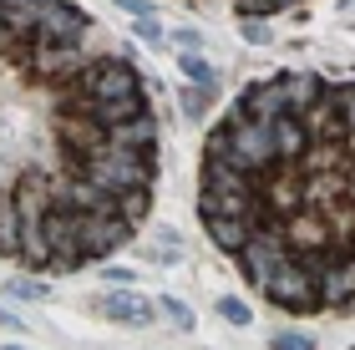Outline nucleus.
I'll list each match as a JSON object with an SVG mask.
<instances>
[{
    "label": "nucleus",
    "instance_id": "nucleus-22",
    "mask_svg": "<svg viewBox=\"0 0 355 350\" xmlns=\"http://www.w3.org/2000/svg\"><path fill=\"white\" fill-rule=\"evenodd\" d=\"M274 345H279V350H289V345H295V350H304V345H310V340H304V335H279V340H274Z\"/></svg>",
    "mask_w": 355,
    "mask_h": 350
},
{
    "label": "nucleus",
    "instance_id": "nucleus-18",
    "mask_svg": "<svg viewBox=\"0 0 355 350\" xmlns=\"http://www.w3.org/2000/svg\"><path fill=\"white\" fill-rule=\"evenodd\" d=\"M218 315H223V320H234V325H249V310L239 305V299H218Z\"/></svg>",
    "mask_w": 355,
    "mask_h": 350
},
{
    "label": "nucleus",
    "instance_id": "nucleus-5",
    "mask_svg": "<svg viewBox=\"0 0 355 350\" xmlns=\"http://www.w3.org/2000/svg\"><path fill=\"white\" fill-rule=\"evenodd\" d=\"M87 36V15L67 6V0H41V26L36 41H82Z\"/></svg>",
    "mask_w": 355,
    "mask_h": 350
},
{
    "label": "nucleus",
    "instance_id": "nucleus-19",
    "mask_svg": "<svg viewBox=\"0 0 355 350\" xmlns=\"http://www.w3.org/2000/svg\"><path fill=\"white\" fill-rule=\"evenodd\" d=\"M173 41L183 46V51H198V46H203V36H198V30H173Z\"/></svg>",
    "mask_w": 355,
    "mask_h": 350
},
{
    "label": "nucleus",
    "instance_id": "nucleus-14",
    "mask_svg": "<svg viewBox=\"0 0 355 350\" xmlns=\"http://www.w3.org/2000/svg\"><path fill=\"white\" fill-rule=\"evenodd\" d=\"M208 102H214V82H198L193 91H183V107H188L193 117H203V107H208Z\"/></svg>",
    "mask_w": 355,
    "mask_h": 350
},
{
    "label": "nucleus",
    "instance_id": "nucleus-3",
    "mask_svg": "<svg viewBox=\"0 0 355 350\" xmlns=\"http://www.w3.org/2000/svg\"><path fill=\"white\" fill-rule=\"evenodd\" d=\"M127 234H132V218H127L122 209H96V213L76 209V238H82L87 259H107Z\"/></svg>",
    "mask_w": 355,
    "mask_h": 350
},
{
    "label": "nucleus",
    "instance_id": "nucleus-1",
    "mask_svg": "<svg viewBox=\"0 0 355 350\" xmlns=\"http://www.w3.org/2000/svg\"><path fill=\"white\" fill-rule=\"evenodd\" d=\"M264 295H269L279 310H295V315H315V310H325V295H320V274L300 259V254L269 274Z\"/></svg>",
    "mask_w": 355,
    "mask_h": 350
},
{
    "label": "nucleus",
    "instance_id": "nucleus-15",
    "mask_svg": "<svg viewBox=\"0 0 355 350\" xmlns=\"http://www.w3.org/2000/svg\"><path fill=\"white\" fill-rule=\"evenodd\" d=\"M157 310H163L168 320H173V330H193V310H188V305H178V299H163Z\"/></svg>",
    "mask_w": 355,
    "mask_h": 350
},
{
    "label": "nucleus",
    "instance_id": "nucleus-10",
    "mask_svg": "<svg viewBox=\"0 0 355 350\" xmlns=\"http://www.w3.org/2000/svg\"><path fill=\"white\" fill-rule=\"evenodd\" d=\"M102 310L112 315V320H127V325H137V330L157 320V310L148 305V299H142V295H127V290H122V295H107Z\"/></svg>",
    "mask_w": 355,
    "mask_h": 350
},
{
    "label": "nucleus",
    "instance_id": "nucleus-9",
    "mask_svg": "<svg viewBox=\"0 0 355 350\" xmlns=\"http://www.w3.org/2000/svg\"><path fill=\"white\" fill-rule=\"evenodd\" d=\"M41 0H6V41H36Z\"/></svg>",
    "mask_w": 355,
    "mask_h": 350
},
{
    "label": "nucleus",
    "instance_id": "nucleus-4",
    "mask_svg": "<svg viewBox=\"0 0 355 350\" xmlns=\"http://www.w3.org/2000/svg\"><path fill=\"white\" fill-rule=\"evenodd\" d=\"M239 112H244V117H259V122H279L284 112H295V97H289V82H284V76H274V82H259L254 91H244Z\"/></svg>",
    "mask_w": 355,
    "mask_h": 350
},
{
    "label": "nucleus",
    "instance_id": "nucleus-6",
    "mask_svg": "<svg viewBox=\"0 0 355 350\" xmlns=\"http://www.w3.org/2000/svg\"><path fill=\"white\" fill-rule=\"evenodd\" d=\"M203 229L223 254H244L249 234H254V218H244V213H203Z\"/></svg>",
    "mask_w": 355,
    "mask_h": 350
},
{
    "label": "nucleus",
    "instance_id": "nucleus-17",
    "mask_svg": "<svg viewBox=\"0 0 355 350\" xmlns=\"http://www.w3.org/2000/svg\"><path fill=\"white\" fill-rule=\"evenodd\" d=\"M183 71L193 76V82H214V67H208V61H203V56H193V51L183 56Z\"/></svg>",
    "mask_w": 355,
    "mask_h": 350
},
{
    "label": "nucleus",
    "instance_id": "nucleus-2",
    "mask_svg": "<svg viewBox=\"0 0 355 350\" xmlns=\"http://www.w3.org/2000/svg\"><path fill=\"white\" fill-rule=\"evenodd\" d=\"M223 127H229V137H234L239 157H244V168H259V173H269V168H279V163H284V157H279V142H274V122L244 117V112L234 107Z\"/></svg>",
    "mask_w": 355,
    "mask_h": 350
},
{
    "label": "nucleus",
    "instance_id": "nucleus-16",
    "mask_svg": "<svg viewBox=\"0 0 355 350\" xmlns=\"http://www.w3.org/2000/svg\"><path fill=\"white\" fill-rule=\"evenodd\" d=\"M239 30H244V41H249V46H264V41H269V30H264L259 15H244V21H239Z\"/></svg>",
    "mask_w": 355,
    "mask_h": 350
},
{
    "label": "nucleus",
    "instance_id": "nucleus-13",
    "mask_svg": "<svg viewBox=\"0 0 355 350\" xmlns=\"http://www.w3.org/2000/svg\"><path fill=\"white\" fill-rule=\"evenodd\" d=\"M117 209H122V213L137 224V218L148 213V188H132V193H122V198H117Z\"/></svg>",
    "mask_w": 355,
    "mask_h": 350
},
{
    "label": "nucleus",
    "instance_id": "nucleus-20",
    "mask_svg": "<svg viewBox=\"0 0 355 350\" xmlns=\"http://www.w3.org/2000/svg\"><path fill=\"white\" fill-rule=\"evenodd\" d=\"M15 295H26V299H36V295H46L36 279H15Z\"/></svg>",
    "mask_w": 355,
    "mask_h": 350
},
{
    "label": "nucleus",
    "instance_id": "nucleus-12",
    "mask_svg": "<svg viewBox=\"0 0 355 350\" xmlns=\"http://www.w3.org/2000/svg\"><path fill=\"white\" fill-rule=\"evenodd\" d=\"M284 82H289V97H295V112H304V107L325 91V82H320V76H310V71H295V76H284Z\"/></svg>",
    "mask_w": 355,
    "mask_h": 350
},
{
    "label": "nucleus",
    "instance_id": "nucleus-8",
    "mask_svg": "<svg viewBox=\"0 0 355 350\" xmlns=\"http://www.w3.org/2000/svg\"><path fill=\"white\" fill-rule=\"evenodd\" d=\"M274 142H279L284 163H300V157L310 152V127H304V117L300 112H284L279 122H274Z\"/></svg>",
    "mask_w": 355,
    "mask_h": 350
},
{
    "label": "nucleus",
    "instance_id": "nucleus-7",
    "mask_svg": "<svg viewBox=\"0 0 355 350\" xmlns=\"http://www.w3.org/2000/svg\"><path fill=\"white\" fill-rule=\"evenodd\" d=\"M107 142H122V148H157V117L153 112H137V117H127V122H112L107 127Z\"/></svg>",
    "mask_w": 355,
    "mask_h": 350
},
{
    "label": "nucleus",
    "instance_id": "nucleus-11",
    "mask_svg": "<svg viewBox=\"0 0 355 350\" xmlns=\"http://www.w3.org/2000/svg\"><path fill=\"white\" fill-rule=\"evenodd\" d=\"M21 244H26V213H21L15 198H6V213H0V249H6L10 259H21Z\"/></svg>",
    "mask_w": 355,
    "mask_h": 350
},
{
    "label": "nucleus",
    "instance_id": "nucleus-21",
    "mask_svg": "<svg viewBox=\"0 0 355 350\" xmlns=\"http://www.w3.org/2000/svg\"><path fill=\"white\" fill-rule=\"evenodd\" d=\"M122 10H132V15H153V0H117Z\"/></svg>",
    "mask_w": 355,
    "mask_h": 350
}]
</instances>
